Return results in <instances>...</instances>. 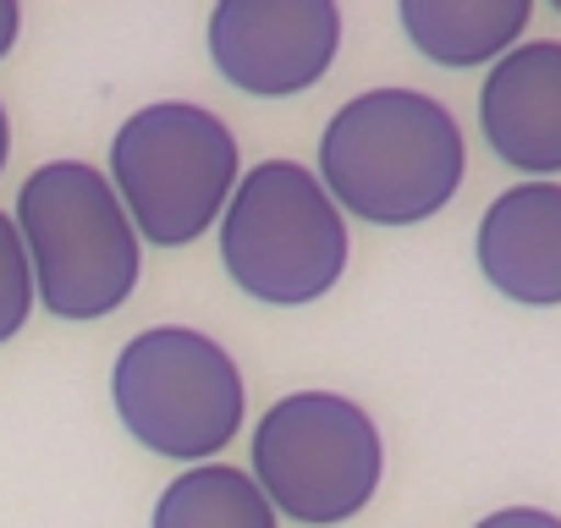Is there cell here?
I'll return each mask as SVG.
<instances>
[{"mask_svg":"<svg viewBox=\"0 0 561 528\" xmlns=\"http://www.w3.org/2000/svg\"><path fill=\"white\" fill-rule=\"evenodd\" d=\"M479 133L523 182L561 176V39H523L484 72Z\"/></svg>","mask_w":561,"mask_h":528,"instance_id":"ba28073f","label":"cell"},{"mask_svg":"<svg viewBox=\"0 0 561 528\" xmlns=\"http://www.w3.org/2000/svg\"><path fill=\"white\" fill-rule=\"evenodd\" d=\"M314 176L353 220L419 226L457 198L468 138L424 89H364L325 122Z\"/></svg>","mask_w":561,"mask_h":528,"instance_id":"6da1fadb","label":"cell"},{"mask_svg":"<svg viewBox=\"0 0 561 528\" xmlns=\"http://www.w3.org/2000/svg\"><path fill=\"white\" fill-rule=\"evenodd\" d=\"M39 298H34V271H28V248L18 237V220L0 209V347L12 336H23V325L34 320Z\"/></svg>","mask_w":561,"mask_h":528,"instance_id":"7c38bea8","label":"cell"},{"mask_svg":"<svg viewBox=\"0 0 561 528\" xmlns=\"http://www.w3.org/2000/svg\"><path fill=\"white\" fill-rule=\"evenodd\" d=\"M7 160H12V116L0 105V171H7Z\"/></svg>","mask_w":561,"mask_h":528,"instance_id":"9a60e30c","label":"cell"},{"mask_svg":"<svg viewBox=\"0 0 561 528\" xmlns=\"http://www.w3.org/2000/svg\"><path fill=\"white\" fill-rule=\"evenodd\" d=\"M18 34H23V7H18V0H0V61L12 56Z\"/></svg>","mask_w":561,"mask_h":528,"instance_id":"5bb4252c","label":"cell"},{"mask_svg":"<svg viewBox=\"0 0 561 528\" xmlns=\"http://www.w3.org/2000/svg\"><path fill=\"white\" fill-rule=\"evenodd\" d=\"M18 237L28 248L34 298L67 325L116 314L144 276V242L111 187L89 160H45L18 187Z\"/></svg>","mask_w":561,"mask_h":528,"instance_id":"7a4b0ae2","label":"cell"},{"mask_svg":"<svg viewBox=\"0 0 561 528\" xmlns=\"http://www.w3.org/2000/svg\"><path fill=\"white\" fill-rule=\"evenodd\" d=\"M248 446L253 484L264 490L275 517L309 528L353 523L386 479L380 424L342 391H293L270 402Z\"/></svg>","mask_w":561,"mask_h":528,"instance_id":"8992f818","label":"cell"},{"mask_svg":"<svg viewBox=\"0 0 561 528\" xmlns=\"http://www.w3.org/2000/svg\"><path fill=\"white\" fill-rule=\"evenodd\" d=\"M215 72L259 100H287L314 89L342 50L336 0H220L209 12Z\"/></svg>","mask_w":561,"mask_h":528,"instance_id":"52a82bcc","label":"cell"},{"mask_svg":"<svg viewBox=\"0 0 561 528\" xmlns=\"http://www.w3.org/2000/svg\"><path fill=\"white\" fill-rule=\"evenodd\" d=\"M397 23L424 61L446 72H473L523 45L534 0H402Z\"/></svg>","mask_w":561,"mask_h":528,"instance_id":"30bf717a","label":"cell"},{"mask_svg":"<svg viewBox=\"0 0 561 528\" xmlns=\"http://www.w3.org/2000/svg\"><path fill=\"white\" fill-rule=\"evenodd\" d=\"M149 528H280V517L248 468L198 462L160 490Z\"/></svg>","mask_w":561,"mask_h":528,"instance_id":"8fae6325","label":"cell"},{"mask_svg":"<svg viewBox=\"0 0 561 528\" xmlns=\"http://www.w3.org/2000/svg\"><path fill=\"white\" fill-rule=\"evenodd\" d=\"M105 176L138 242L187 248L220 226L242 176V149L226 116H215L209 105L154 100L116 127Z\"/></svg>","mask_w":561,"mask_h":528,"instance_id":"277c9868","label":"cell"},{"mask_svg":"<svg viewBox=\"0 0 561 528\" xmlns=\"http://www.w3.org/2000/svg\"><path fill=\"white\" fill-rule=\"evenodd\" d=\"M473 528H561V517L545 512V506H495Z\"/></svg>","mask_w":561,"mask_h":528,"instance_id":"4fadbf2b","label":"cell"},{"mask_svg":"<svg viewBox=\"0 0 561 528\" xmlns=\"http://www.w3.org/2000/svg\"><path fill=\"white\" fill-rule=\"evenodd\" d=\"M353 264L347 215L304 160H259L220 215V271L264 309H309Z\"/></svg>","mask_w":561,"mask_h":528,"instance_id":"3957f363","label":"cell"},{"mask_svg":"<svg viewBox=\"0 0 561 528\" xmlns=\"http://www.w3.org/2000/svg\"><path fill=\"white\" fill-rule=\"evenodd\" d=\"M111 402L122 429L171 462H215L248 413L237 358L193 325H149L111 364Z\"/></svg>","mask_w":561,"mask_h":528,"instance_id":"5b68a950","label":"cell"},{"mask_svg":"<svg viewBox=\"0 0 561 528\" xmlns=\"http://www.w3.org/2000/svg\"><path fill=\"white\" fill-rule=\"evenodd\" d=\"M473 264L517 309H561V182H512L473 231Z\"/></svg>","mask_w":561,"mask_h":528,"instance_id":"9c48e42d","label":"cell"}]
</instances>
